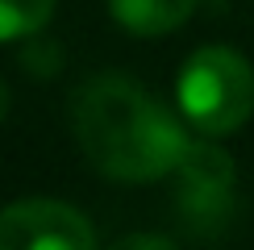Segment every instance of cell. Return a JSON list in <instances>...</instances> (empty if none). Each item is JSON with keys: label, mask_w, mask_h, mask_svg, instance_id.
I'll return each instance as SVG.
<instances>
[{"label": "cell", "mask_w": 254, "mask_h": 250, "mask_svg": "<svg viewBox=\"0 0 254 250\" xmlns=\"http://www.w3.org/2000/svg\"><path fill=\"white\" fill-rule=\"evenodd\" d=\"M121 246H171L167 238H125Z\"/></svg>", "instance_id": "cell-6"}, {"label": "cell", "mask_w": 254, "mask_h": 250, "mask_svg": "<svg viewBox=\"0 0 254 250\" xmlns=\"http://www.w3.org/2000/svg\"><path fill=\"white\" fill-rule=\"evenodd\" d=\"M109 8L117 17V25H125L129 34L158 38L184 25L192 17L196 0H109Z\"/></svg>", "instance_id": "cell-4"}, {"label": "cell", "mask_w": 254, "mask_h": 250, "mask_svg": "<svg viewBox=\"0 0 254 250\" xmlns=\"http://www.w3.org/2000/svg\"><path fill=\"white\" fill-rule=\"evenodd\" d=\"M96 229L59 200H17L0 213V250H92Z\"/></svg>", "instance_id": "cell-3"}, {"label": "cell", "mask_w": 254, "mask_h": 250, "mask_svg": "<svg viewBox=\"0 0 254 250\" xmlns=\"http://www.w3.org/2000/svg\"><path fill=\"white\" fill-rule=\"evenodd\" d=\"M55 13V0H0V42L29 38Z\"/></svg>", "instance_id": "cell-5"}, {"label": "cell", "mask_w": 254, "mask_h": 250, "mask_svg": "<svg viewBox=\"0 0 254 250\" xmlns=\"http://www.w3.org/2000/svg\"><path fill=\"white\" fill-rule=\"evenodd\" d=\"M179 113L208 138L234 133L254 113V71L229 46H204L184 62L175 83Z\"/></svg>", "instance_id": "cell-2"}, {"label": "cell", "mask_w": 254, "mask_h": 250, "mask_svg": "<svg viewBox=\"0 0 254 250\" xmlns=\"http://www.w3.org/2000/svg\"><path fill=\"white\" fill-rule=\"evenodd\" d=\"M71 129L92 167L113 180H163L188 150L179 121L133 79H88L71 100Z\"/></svg>", "instance_id": "cell-1"}, {"label": "cell", "mask_w": 254, "mask_h": 250, "mask_svg": "<svg viewBox=\"0 0 254 250\" xmlns=\"http://www.w3.org/2000/svg\"><path fill=\"white\" fill-rule=\"evenodd\" d=\"M8 113V92H4V83H0V117Z\"/></svg>", "instance_id": "cell-7"}]
</instances>
